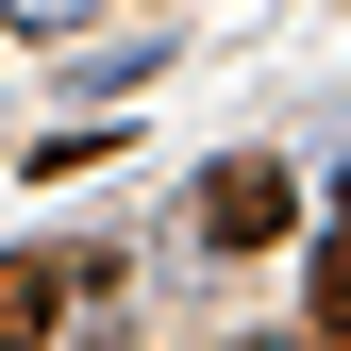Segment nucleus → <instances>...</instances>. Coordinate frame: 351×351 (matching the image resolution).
I'll list each match as a JSON object with an SVG mask.
<instances>
[{"label": "nucleus", "instance_id": "1", "mask_svg": "<svg viewBox=\"0 0 351 351\" xmlns=\"http://www.w3.org/2000/svg\"><path fill=\"white\" fill-rule=\"evenodd\" d=\"M285 217H301V184H285L268 151H234V167H201V234H217V251H268Z\"/></svg>", "mask_w": 351, "mask_h": 351}, {"label": "nucleus", "instance_id": "2", "mask_svg": "<svg viewBox=\"0 0 351 351\" xmlns=\"http://www.w3.org/2000/svg\"><path fill=\"white\" fill-rule=\"evenodd\" d=\"M67 285H84V268H51V251H0V351H51Z\"/></svg>", "mask_w": 351, "mask_h": 351}, {"label": "nucleus", "instance_id": "3", "mask_svg": "<svg viewBox=\"0 0 351 351\" xmlns=\"http://www.w3.org/2000/svg\"><path fill=\"white\" fill-rule=\"evenodd\" d=\"M301 318H318V335L351 351V217H335V234H318V301H301Z\"/></svg>", "mask_w": 351, "mask_h": 351}, {"label": "nucleus", "instance_id": "4", "mask_svg": "<svg viewBox=\"0 0 351 351\" xmlns=\"http://www.w3.org/2000/svg\"><path fill=\"white\" fill-rule=\"evenodd\" d=\"M0 17H17V34H67V17H101V0H0Z\"/></svg>", "mask_w": 351, "mask_h": 351}, {"label": "nucleus", "instance_id": "5", "mask_svg": "<svg viewBox=\"0 0 351 351\" xmlns=\"http://www.w3.org/2000/svg\"><path fill=\"white\" fill-rule=\"evenodd\" d=\"M67 351H117V335H67Z\"/></svg>", "mask_w": 351, "mask_h": 351}]
</instances>
